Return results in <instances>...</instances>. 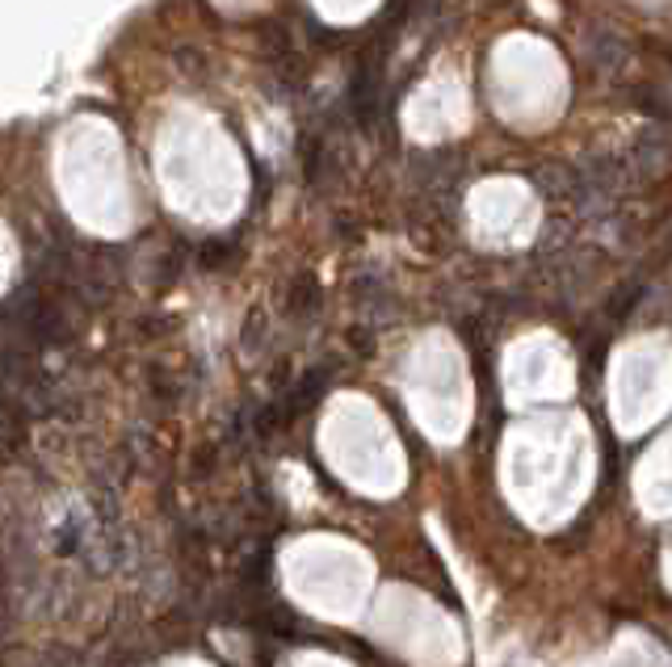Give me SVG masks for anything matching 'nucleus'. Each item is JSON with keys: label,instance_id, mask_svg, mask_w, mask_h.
Here are the masks:
<instances>
[]
</instances>
